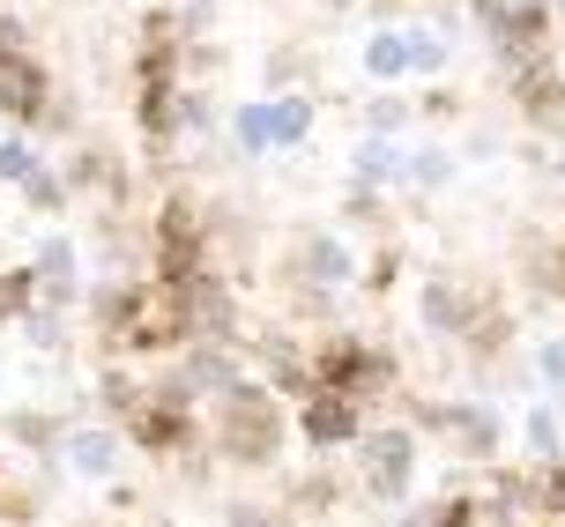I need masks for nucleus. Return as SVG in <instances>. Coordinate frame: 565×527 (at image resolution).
I'll use <instances>...</instances> for the list:
<instances>
[{
    "instance_id": "a211bd4d",
    "label": "nucleus",
    "mask_w": 565,
    "mask_h": 527,
    "mask_svg": "<svg viewBox=\"0 0 565 527\" xmlns=\"http://www.w3.org/2000/svg\"><path fill=\"white\" fill-rule=\"evenodd\" d=\"M365 75L372 83H402L409 75V37L402 30H372L365 37Z\"/></svg>"
},
{
    "instance_id": "b1692460",
    "label": "nucleus",
    "mask_w": 565,
    "mask_h": 527,
    "mask_svg": "<svg viewBox=\"0 0 565 527\" xmlns=\"http://www.w3.org/2000/svg\"><path fill=\"white\" fill-rule=\"evenodd\" d=\"M30 305H38V282H30V268H0V327H8V320H23Z\"/></svg>"
},
{
    "instance_id": "393cba45",
    "label": "nucleus",
    "mask_w": 565,
    "mask_h": 527,
    "mask_svg": "<svg viewBox=\"0 0 565 527\" xmlns=\"http://www.w3.org/2000/svg\"><path fill=\"white\" fill-rule=\"evenodd\" d=\"M23 201H30V208H38V216H60V208H67V179H60V171H45V164H38V171H30V179H23Z\"/></svg>"
},
{
    "instance_id": "aec40b11",
    "label": "nucleus",
    "mask_w": 565,
    "mask_h": 527,
    "mask_svg": "<svg viewBox=\"0 0 565 527\" xmlns=\"http://www.w3.org/2000/svg\"><path fill=\"white\" fill-rule=\"evenodd\" d=\"M447 179H454V157H447V149H417V157L402 164V186H417V194H439Z\"/></svg>"
},
{
    "instance_id": "9d476101",
    "label": "nucleus",
    "mask_w": 565,
    "mask_h": 527,
    "mask_svg": "<svg viewBox=\"0 0 565 527\" xmlns=\"http://www.w3.org/2000/svg\"><path fill=\"white\" fill-rule=\"evenodd\" d=\"M358 431H365V401H350V394H335V387H312L306 401H298V439H306L312 453L358 445Z\"/></svg>"
},
{
    "instance_id": "412c9836",
    "label": "nucleus",
    "mask_w": 565,
    "mask_h": 527,
    "mask_svg": "<svg viewBox=\"0 0 565 527\" xmlns=\"http://www.w3.org/2000/svg\"><path fill=\"white\" fill-rule=\"evenodd\" d=\"M276 149H298V141L312 135V97H276Z\"/></svg>"
},
{
    "instance_id": "2f4dec72",
    "label": "nucleus",
    "mask_w": 565,
    "mask_h": 527,
    "mask_svg": "<svg viewBox=\"0 0 565 527\" xmlns=\"http://www.w3.org/2000/svg\"><path fill=\"white\" fill-rule=\"evenodd\" d=\"M335 505V475H306V491H298V513H328Z\"/></svg>"
},
{
    "instance_id": "423d86ee",
    "label": "nucleus",
    "mask_w": 565,
    "mask_h": 527,
    "mask_svg": "<svg viewBox=\"0 0 565 527\" xmlns=\"http://www.w3.org/2000/svg\"><path fill=\"white\" fill-rule=\"evenodd\" d=\"M491 298H499V290H491L483 276H469V268H431V276H424V290H417V320L431 334L461 342V334L477 327V312L491 305Z\"/></svg>"
},
{
    "instance_id": "7ed1b4c3",
    "label": "nucleus",
    "mask_w": 565,
    "mask_h": 527,
    "mask_svg": "<svg viewBox=\"0 0 565 527\" xmlns=\"http://www.w3.org/2000/svg\"><path fill=\"white\" fill-rule=\"evenodd\" d=\"M358 491L380 505H402L409 498V483H417V431L409 423H365L358 431Z\"/></svg>"
},
{
    "instance_id": "0eeeda50",
    "label": "nucleus",
    "mask_w": 565,
    "mask_h": 527,
    "mask_svg": "<svg viewBox=\"0 0 565 527\" xmlns=\"http://www.w3.org/2000/svg\"><path fill=\"white\" fill-rule=\"evenodd\" d=\"M149 246H157V282H194L201 268H209V223H201L194 194H171L164 208H157Z\"/></svg>"
},
{
    "instance_id": "c756f323",
    "label": "nucleus",
    "mask_w": 565,
    "mask_h": 527,
    "mask_svg": "<svg viewBox=\"0 0 565 527\" xmlns=\"http://www.w3.org/2000/svg\"><path fill=\"white\" fill-rule=\"evenodd\" d=\"M543 527H565V461L543 469Z\"/></svg>"
},
{
    "instance_id": "9b49d317",
    "label": "nucleus",
    "mask_w": 565,
    "mask_h": 527,
    "mask_svg": "<svg viewBox=\"0 0 565 527\" xmlns=\"http://www.w3.org/2000/svg\"><path fill=\"white\" fill-rule=\"evenodd\" d=\"M30 282H38V305L45 312H75L83 305V246L75 238H38V252H30Z\"/></svg>"
},
{
    "instance_id": "6ab92c4d",
    "label": "nucleus",
    "mask_w": 565,
    "mask_h": 527,
    "mask_svg": "<svg viewBox=\"0 0 565 527\" xmlns=\"http://www.w3.org/2000/svg\"><path fill=\"white\" fill-rule=\"evenodd\" d=\"M231 141H238V157H268V149H276V111L260 105H238L231 111Z\"/></svg>"
},
{
    "instance_id": "1a4fd4ad",
    "label": "nucleus",
    "mask_w": 565,
    "mask_h": 527,
    "mask_svg": "<svg viewBox=\"0 0 565 527\" xmlns=\"http://www.w3.org/2000/svg\"><path fill=\"white\" fill-rule=\"evenodd\" d=\"M290 276H298V290H306V305H328L342 282L358 276V252L342 246L335 230H306L298 252H290Z\"/></svg>"
},
{
    "instance_id": "ddd939ff",
    "label": "nucleus",
    "mask_w": 565,
    "mask_h": 527,
    "mask_svg": "<svg viewBox=\"0 0 565 527\" xmlns=\"http://www.w3.org/2000/svg\"><path fill=\"white\" fill-rule=\"evenodd\" d=\"M0 119H15V127H45L53 119V75L30 53L0 67Z\"/></svg>"
},
{
    "instance_id": "20e7f679",
    "label": "nucleus",
    "mask_w": 565,
    "mask_h": 527,
    "mask_svg": "<svg viewBox=\"0 0 565 527\" xmlns=\"http://www.w3.org/2000/svg\"><path fill=\"white\" fill-rule=\"evenodd\" d=\"M127 445H141V453H157V461H186L201 445V417H194V401H179V394H164V387H149L127 409Z\"/></svg>"
},
{
    "instance_id": "4468645a",
    "label": "nucleus",
    "mask_w": 565,
    "mask_h": 527,
    "mask_svg": "<svg viewBox=\"0 0 565 527\" xmlns=\"http://www.w3.org/2000/svg\"><path fill=\"white\" fill-rule=\"evenodd\" d=\"M186 290V320H194V342H238V298H231V282L216 268H201L194 282H179Z\"/></svg>"
},
{
    "instance_id": "bb28decb",
    "label": "nucleus",
    "mask_w": 565,
    "mask_h": 527,
    "mask_svg": "<svg viewBox=\"0 0 565 527\" xmlns=\"http://www.w3.org/2000/svg\"><path fill=\"white\" fill-rule=\"evenodd\" d=\"M30 171H38V149L23 135H0V186H23Z\"/></svg>"
},
{
    "instance_id": "4be33fe9",
    "label": "nucleus",
    "mask_w": 565,
    "mask_h": 527,
    "mask_svg": "<svg viewBox=\"0 0 565 527\" xmlns=\"http://www.w3.org/2000/svg\"><path fill=\"white\" fill-rule=\"evenodd\" d=\"M402 37H409V75H439V67H447V37L431 23H409Z\"/></svg>"
},
{
    "instance_id": "dca6fc26",
    "label": "nucleus",
    "mask_w": 565,
    "mask_h": 527,
    "mask_svg": "<svg viewBox=\"0 0 565 527\" xmlns=\"http://www.w3.org/2000/svg\"><path fill=\"white\" fill-rule=\"evenodd\" d=\"M38 505H45V491L30 483L8 453H0V527H23V520H38Z\"/></svg>"
},
{
    "instance_id": "f03ea898",
    "label": "nucleus",
    "mask_w": 565,
    "mask_h": 527,
    "mask_svg": "<svg viewBox=\"0 0 565 527\" xmlns=\"http://www.w3.org/2000/svg\"><path fill=\"white\" fill-rule=\"evenodd\" d=\"M194 342V320H186V290L179 282H141L135 305H127V327H119V357H171V349H186Z\"/></svg>"
},
{
    "instance_id": "c85d7f7f",
    "label": "nucleus",
    "mask_w": 565,
    "mask_h": 527,
    "mask_svg": "<svg viewBox=\"0 0 565 527\" xmlns=\"http://www.w3.org/2000/svg\"><path fill=\"white\" fill-rule=\"evenodd\" d=\"M224 527H290V513H282V505H254V498H238L224 513Z\"/></svg>"
},
{
    "instance_id": "2eb2a0df",
    "label": "nucleus",
    "mask_w": 565,
    "mask_h": 527,
    "mask_svg": "<svg viewBox=\"0 0 565 527\" xmlns=\"http://www.w3.org/2000/svg\"><path fill=\"white\" fill-rule=\"evenodd\" d=\"M402 164H409V157H402L395 141L365 135V149L350 157V186H372V194H380V186H395V179H402Z\"/></svg>"
},
{
    "instance_id": "6e6552de",
    "label": "nucleus",
    "mask_w": 565,
    "mask_h": 527,
    "mask_svg": "<svg viewBox=\"0 0 565 527\" xmlns=\"http://www.w3.org/2000/svg\"><path fill=\"white\" fill-rule=\"evenodd\" d=\"M417 423L431 439H447L461 461H499L507 445V417L491 401H417Z\"/></svg>"
},
{
    "instance_id": "39448f33",
    "label": "nucleus",
    "mask_w": 565,
    "mask_h": 527,
    "mask_svg": "<svg viewBox=\"0 0 565 527\" xmlns=\"http://www.w3.org/2000/svg\"><path fill=\"white\" fill-rule=\"evenodd\" d=\"M312 379L350 394V401H380V394H395V357L372 349V342H358V334H335V342L312 349Z\"/></svg>"
},
{
    "instance_id": "a878e982",
    "label": "nucleus",
    "mask_w": 565,
    "mask_h": 527,
    "mask_svg": "<svg viewBox=\"0 0 565 527\" xmlns=\"http://www.w3.org/2000/svg\"><path fill=\"white\" fill-rule=\"evenodd\" d=\"M409 119H417V111L402 105V97H372V105H365V135H380V141H395L402 127H409Z\"/></svg>"
},
{
    "instance_id": "f8f14e48",
    "label": "nucleus",
    "mask_w": 565,
    "mask_h": 527,
    "mask_svg": "<svg viewBox=\"0 0 565 527\" xmlns=\"http://www.w3.org/2000/svg\"><path fill=\"white\" fill-rule=\"evenodd\" d=\"M119 453H127V431H113V423H75V431H60V469H75L83 483H113Z\"/></svg>"
},
{
    "instance_id": "7c9ffc66",
    "label": "nucleus",
    "mask_w": 565,
    "mask_h": 527,
    "mask_svg": "<svg viewBox=\"0 0 565 527\" xmlns=\"http://www.w3.org/2000/svg\"><path fill=\"white\" fill-rule=\"evenodd\" d=\"M402 276V246H380V260H372V268H365V290H372V298H380V290H387V282H395Z\"/></svg>"
},
{
    "instance_id": "72a5a7b5",
    "label": "nucleus",
    "mask_w": 565,
    "mask_h": 527,
    "mask_svg": "<svg viewBox=\"0 0 565 527\" xmlns=\"http://www.w3.org/2000/svg\"><path fill=\"white\" fill-rule=\"evenodd\" d=\"M454 111H461V97H454V89H431L417 105V119H454Z\"/></svg>"
},
{
    "instance_id": "f3484780",
    "label": "nucleus",
    "mask_w": 565,
    "mask_h": 527,
    "mask_svg": "<svg viewBox=\"0 0 565 527\" xmlns=\"http://www.w3.org/2000/svg\"><path fill=\"white\" fill-rule=\"evenodd\" d=\"M521 445H529V461H543V469L565 453V417L551 409V401H536V409L521 417Z\"/></svg>"
},
{
    "instance_id": "5701e85b",
    "label": "nucleus",
    "mask_w": 565,
    "mask_h": 527,
    "mask_svg": "<svg viewBox=\"0 0 565 527\" xmlns=\"http://www.w3.org/2000/svg\"><path fill=\"white\" fill-rule=\"evenodd\" d=\"M8 439H15V445H30V453H60L53 417H38V409H15V417H8Z\"/></svg>"
},
{
    "instance_id": "473e14b6",
    "label": "nucleus",
    "mask_w": 565,
    "mask_h": 527,
    "mask_svg": "<svg viewBox=\"0 0 565 527\" xmlns=\"http://www.w3.org/2000/svg\"><path fill=\"white\" fill-rule=\"evenodd\" d=\"M8 60H23V15L0 8V67H8Z\"/></svg>"
},
{
    "instance_id": "cd10ccee",
    "label": "nucleus",
    "mask_w": 565,
    "mask_h": 527,
    "mask_svg": "<svg viewBox=\"0 0 565 527\" xmlns=\"http://www.w3.org/2000/svg\"><path fill=\"white\" fill-rule=\"evenodd\" d=\"M536 379L551 394H565V334H551V342H536Z\"/></svg>"
},
{
    "instance_id": "f257e3e1",
    "label": "nucleus",
    "mask_w": 565,
    "mask_h": 527,
    "mask_svg": "<svg viewBox=\"0 0 565 527\" xmlns=\"http://www.w3.org/2000/svg\"><path fill=\"white\" fill-rule=\"evenodd\" d=\"M282 445H290V417H282V394L268 379H238L216 394L209 409V453L224 469H276Z\"/></svg>"
}]
</instances>
